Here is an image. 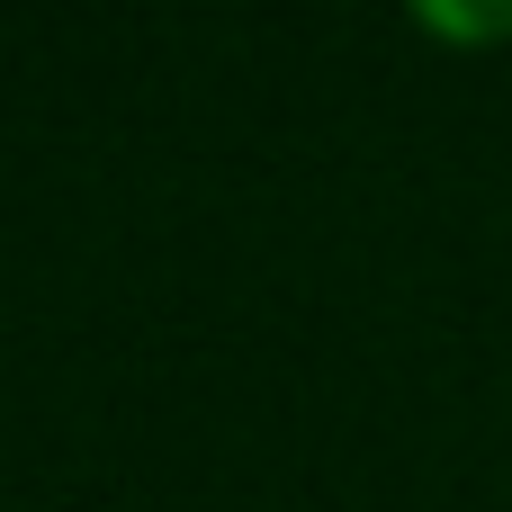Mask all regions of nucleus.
<instances>
[{
    "mask_svg": "<svg viewBox=\"0 0 512 512\" xmlns=\"http://www.w3.org/2000/svg\"><path fill=\"white\" fill-rule=\"evenodd\" d=\"M414 27L459 36V45H495V36H512V0H504V9H450V0H423V9H414Z\"/></svg>",
    "mask_w": 512,
    "mask_h": 512,
    "instance_id": "nucleus-1",
    "label": "nucleus"
}]
</instances>
